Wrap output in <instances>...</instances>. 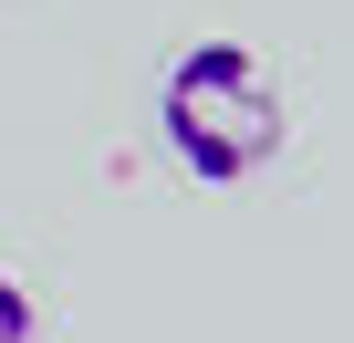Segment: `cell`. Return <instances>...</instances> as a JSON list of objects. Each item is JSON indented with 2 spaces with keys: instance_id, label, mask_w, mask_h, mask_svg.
Instances as JSON below:
<instances>
[{
  "instance_id": "obj_1",
  "label": "cell",
  "mask_w": 354,
  "mask_h": 343,
  "mask_svg": "<svg viewBox=\"0 0 354 343\" xmlns=\"http://www.w3.org/2000/svg\"><path fill=\"white\" fill-rule=\"evenodd\" d=\"M156 135L198 188H240V177H261L281 156L292 104H281V84L261 73L250 42H188L167 63V84H156Z\"/></svg>"
},
{
  "instance_id": "obj_2",
  "label": "cell",
  "mask_w": 354,
  "mask_h": 343,
  "mask_svg": "<svg viewBox=\"0 0 354 343\" xmlns=\"http://www.w3.org/2000/svg\"><path fill=\"white\" fill-rule=\"evenodd\" d=\"M0 343H32V291L0 271Z\"/></svg>"
}]
</instances>
